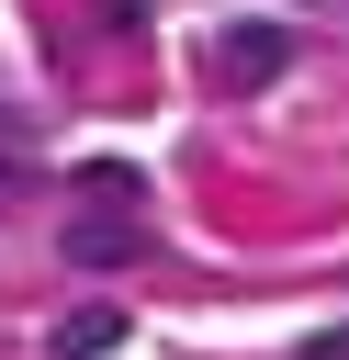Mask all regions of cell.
<instances>
[{
    "instance_id": "obj_1",
    "label": "cell",
    "mask_w": 349,
    "mask_h": 360,
    "mask_svg": "<svg viewBox=\"0 0 349 360\" xmlns=\"http://www.w3.org/2000/svg\"><path fill=\"white\" fill-rule=\"evenodd\" d=\"M214 68H225L236 90H259V79H281V68H293V45H281V22H225Z\"/></svg>"
},
{
    "instance_id": "obj_2",
    "label": "cell",
    "mask_w": 349,
    "mask_h": 360,
    "mask_svg": "<svg viewBox=\"0 0 349 360\" xmlns=\"http://www.w3.org/2000/svg\"><path fill=\"white\" fill-rule=\"evenodd\" d=\"M146 248V214H68V259L79 270H124Z\"/></svg>"
},
{
    "instance_id": "obj_3",
    "label": "cell",
    "mask_w": 349,
    "mask_h": 360,
    "mask_svg": "<svg viewBox=\"0 0 349 360\" xmlns=\"http://www.w3.org/2000/svg\"><path fill=\"white\" fill-rule=\"evenodd\" d=\"M68 191H79V214H146V169H124V158H90Z\"/></svg>"
},
{
    "instance_id": "obj_4",
    "label": "cell",
    "mask_w": 349,
    "mask_h": 360,
    "mask_svg": "<svg viewBox=\"0 0 349 360\" xmlns=\"http://www.w3.org/2000/svg\"><path fill=\"white\" fill-rule=\"evenodd\" d=\"M101 349H124V315H113V304H79V315H56V360H101Z\"/></svg>"
},
{
    "instance_id": "obj_5",
    "label": "cell",
    "mask_w": 349,
    "mask_h": 360,
    "mask_svg": "<svg viewBox=\"0 0 349 360\" xmlns=\"http://www.w3.org/2000/svg\"><path fill=\"white\" fill-rule=\"evenodd\" d=\"M315 360H349V326H326V338H315Z\"/></svg>"
}]
</instances>
